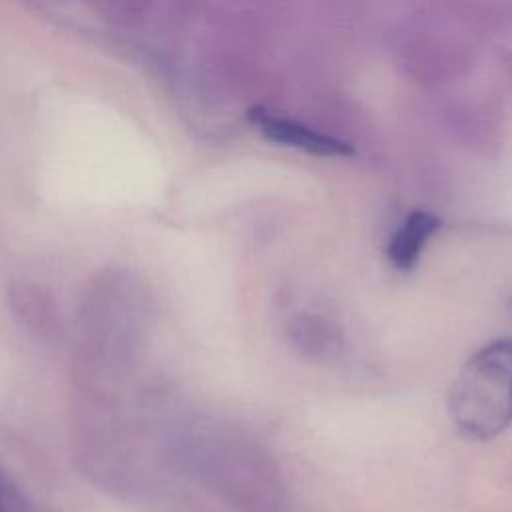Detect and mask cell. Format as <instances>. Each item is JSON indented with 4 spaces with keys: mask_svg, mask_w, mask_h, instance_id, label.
<instances>
[{
    "mask_svg": "<svg viewBox=\"0 0 512 512\" xmlns=\"http://www.w3.org/2000/svg\"><path fill=\"white\" fill-rule=\"evenodd\" d=\"M450 412L460 432L476 440L512 422V340L490 342L466 362L450 392Z\"/></svg>",
    "mask_w": 512,
    "mask_h": 512,
    "instance_id": "cell-1",
    "label": "cell"
},
{
    "mask_svg": "<svg viewBox=\"0 0 512 512\" xmlns=\"http://www.w3.org/2000/svg\"><path fill=\"white\" fill-rule=\"evenodd\" d=\"M246 118L250 120V124L256 126V130L266 140L274 144L296 148L314 156H328V158L354 154V146L348 140L322 132L310 124L288 118L284 114H276L274 110H268L264 106L250 108Z\"/></svg>",
    "mask_w": 512,
    "mask_h": 512,
    "instance_id": "cell-2",
    "label": "cell"
},
{
    "mask_svg": "<svg viewBox=\"0 0 512 512\" xmlns=\"http://www.w3.org/2000/svg\"><path fill=\"white\" fill-rule=\"evenodd\" d=\"M442 226V220L428 212V210H412L404 222L392 234L386 254L390 264L400 270L408 272L418 262L424 246L434 236V232Z\"/></svg>",
    "mask_w": 512,
    "mask_h": 512,
    "instance_id": "cell-3",
    "label": "cell"
},
{
    "mask_svg": "<svg viewBox=\"0 0 512 512\" xmlns=\"http://www.w3.org/2000/svg\"><path fill=\"white\" fill-rule=\"evenodd\" d=\"M92 10L116 28H136L154 10L156 0H88Z\"/></svg>",
    "mask_w": 512,
    "mask_h": 512,
    "instance_id": "cell-4",
    "label": "cell"
},
{
    "mask_svg": "<svg viewBox=\"0 0 512 512\" xmlns=\"http://www.w3.org/2000/svg\"><path fill=\"white\" fill-rule=\"evenodd\" d=\"M0 512H28V502L16 484L0 472Z\"/></svg>",
    "mask_w": 512,
    "mask_h": 512,
    "instance_id": "cell-5",
    "label": "cell"
}]
</instances>
